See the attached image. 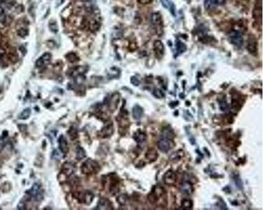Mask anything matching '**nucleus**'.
Wrapping results in <instances>:
<instances>
[{"mask_svg":"<svg viewBox=\"0 0 280 210\" xmlns=\"http://www.w3.org/2000/svg\"><path fill=\"white\" fill-rule=\"evenodd\" d=\"M51 60V53H46L44 55H42L41 57L36 61V67L38 68H41L47 65L50 63Z\"/></svg>","mask_w":280,"mask_h":210,"instance_id":"6e6552de","label":"nucleus"},{"mask_svg":"<svg viewBox=\"0 0 280 210\" xmlns=\"http://www.w3.org/2000/svg\"><path fill=\"white\" fill-rule=\"evenodd\" d=\"M153 95L157 98H162L164 96V94L162 92V90L160 89H155L153 91Z\"/></svg>","mask_w":280,"mask_h":210,"instance_id":"72a5a7b5","label":"nucleus"},{"mask_svg":"<svg viewBox=\"0 0 280 210\" xmlns=\"http://www.w3.org/2000/svg\"><path fill=\"white\" fill-rule=\"evenodd\" d=\"M76 156H77V160H81L86 157V151L81 147L78 146L76 149Z\"/></svg>","mask_w":280,"mask_h":210,"instance_id":"a878e982","label":"nucleus"},{"mask_svg":"<svg viewBox=\"0 0 280 210\" xmlns=\"http://www.w3.org/2000/svg\"><path fill=\"white\" fill-rule=\"evenodd\" d=\"M27 193L31 198L35 199L36 201H41L44 198L43 194H42L41 189H40V186L37 184H34L31 189L27 192Z\"/></svg>","mask_w":280,"mask_h":210,"instance_id":"20e7f679","label":"nucleus"},{"mask_svg":"<svg viewBox=\"0 0 280 210\" xmlns=\"http://www.w3.org/2000/svg\"><path fill=\"white\" fill-rule=\"evenodd\" d=\"M27 33H28V32H27L25 28H21V30L18 31V34L22 37H25V36H26Z\"/></svg>","mask_w":280,"mask_h":210,"instance_id":"4c0bfd02","label":"nucleus"},{"mask_svg":"<svg viewBox=\"0 0 280 210\" xmlns=\"http://www.w3.org/2000/svg\"><path fill=\"white\" fill-rule=\"evenodd\" d=\"M138 2L142 4H147L151 3L152 0H138Z\"/></svg>","mask_w":280,"mask_h":210,"instance_id":"a19ab883","label":"nucleus"},{"mask_svg":"<svg viewBox=\"0 0 280 210\" xmlns=\"http://www.w3.org/2000/svg\"><path fill=\"white\" fill-rule=\"evenodd\" d=\"M161 3L165 8L169 9L172 14L175 15V10H174V5L170 0H160Z\"/></svg>","mask_w":280,"mask_h":210,"instance_id":"4be33fe9","label":"nucleus"},{"mask_svg":"<svg viewBox=\"0 0 280 210\" xmlns=\"http://www.w3.org/2000/svg\"><path fill=\"white\" fill-rule=\"evenodd\" d=\"M4 145H5V142L3 137H0V152L3 150Z\"/></svg>","mask_w":280,"mask_h":210,"instance_id":"58836bf2","label":"nucleus"},{"mask_svg":"<svg viewBox=\"0 0 280 210\" xmlns=\"http://www.w3.org/2000/svg\"><path fill=\"white\" fill-rule=\"evenodd\" d=\"M162 136L163 138H167V139H173L174 137V132L171 129H164L162 132Z\"/></svg>","mask_w":280,"mask_h":210,"instance_id":"393cba45","label":"nucleus"},{"mask_svg":"<svg viewBox=\"0 0 280 210\" xmlns=\"http://www.w3.org/2000/svg\"><path fill=\"white\" fill-rule=\"evenodd\" d=\"M217 6V2L216 0H205V7L207 10H212L216 8Z\"/></svg>","mask_w":280,"mask_h":210,"instance_id":"b1692460","label":"nucleus"},{"mask_svg":"<svg viewBox=\"0 0 280 210\" xmlns=\"http://www.w3.org/2000/svg\"><path fill=\"white\" fill-rule=\"evenodd\" d=\"M127 200H128V198H127V195H121L118 196V197L117 198L118 202L121 205H124L126 204V203L127 202Z\"/></svg>","mask_w":280,"mask_h":210,"instance_id":"7c9ffc66","label":"nucleus"},{"mask_svg":"<svg viewBox=\"0 0 280 210\" xmlns=\"http://www.w3.org/2000/svg\"><path fill=\"white\" fill-rule=\"evenodd\" d=\"M67 58L69 60V61H70L71 62H74L78 60L77 55H76L74 53H69V54L67 55Z\"/></svg>","mask_w":280,"mask_h":210,"instance_id":"473e14b6","label":"nucleus"},{"mask_svg":"<svg viewBox=\"0 0 280 210\" xmlns=\"http://www.w3.org/2000/svg\"><path fill=\"white\" fill-rule=\"evenodd\" d=\"M143 115V109L140 106L136 105L133 109V116L135 120H139Z\"/></svg>","mask_w":280,"mask_h":210,"instance_id":"f3484780","label":"nucleus"},{"mask_svg":"<svg viewBox=\"0 0 280 210\" xmlns=\"http://www.w3.org/2000/svg\"><path fill=\"white\" fill-rule=\"evenodd\" d=\"M220 109L223 111L228 110L229 107H228V104L226 103V101H223L222 102H220Z\"/></svg>","mask_w":280,"mask_h":210,"instance_id":"f704fd0d","label":"nucleus"},{"mask_svg":"<svg viewBox=\"0 0 280 210\" xmlns=\"http://www.w3.org/2000/svg\"><path fill=\"white\" fill-rule=\"evenodd\" d=\"M153 49H154V53H155L156 57H157V58L160 59L161 57L163 56V55H164L165 48H164V45H163V44L160 41V40H156V41H155V42H154Z\"/></svg>","mask_w":280,"mask_h":210,"instance_id":"1a4fd4ad","label":"nucleus"},{"mask_svg":"<svg viewBox=\"0 0 280 210\" xmlns=\"http://www.w3.org/2000/svg\"><path fill=\"white\" fill-rule=\"evenodd\" d=\"M179 191L183 195H190L193 192V188L191 183L187 182V181H184L179 186Z\"/></svg>","mask_w":280,"mask_h":210,"instance_id":"0eeeda50","label":"nucleus"},{"mask_svg":"<svg viewBox=\"0 0 280 210\" xmlns=\"http://www.w3.org/2000/svg\"><path fill=\"white\" fill-rule=\"evenodd\" d=\"M228 38L232 44L237 47H242L244 43V39L241 33L237 31H231L228 33Z\"/></svg>","mask_w":280,"mask_h":210,"instance_id":"7ed1b4c3","label":"nucleus"},{"mask_svg":"<svg viewBox=\"0 0 280 210\" xmlns=\"http://www.w3.org/2000/svg\"><path fill=\"white\" fill-rule=\"evenodd\" d=\"M186 50V46H185L184 44H183L181 41H178L176 43V51H177L179 54H181V53L184 52Z\"/></svg>","mask_w":280,"mask_h":210,"instance_id":"c85d7f7f","label":"nucleus"},{"mask_svg":"<svg viewBox=\"0 0 280 210\" xmlns=\"http://www.w3.org/2000/svg\"><path fill=\"white\" fill-rule=\"evenodd\" d=\"M114 133L113 124H108L103 128L100 132V135L102 137H107L111 136Z\"/></svg>","mask_w":280,"mask_h":210,"instance_id":"2eb2a0df","label":"nucleus"},{"mask_svg":"<svg viewBox=\"0 0 280 210\" xmlns=\"http://www.w3.org/2000/svg\"><path fill=\"white\" fill-rule=\"evenodd\" d=\"M163 180H164L165 184L169 185V186H173L174 184H175L176 182V176L175 172L172 170L167 171L165 174Z\"/></svg>","mask_w":280,"mask_h":210,"instance_id":"9d476101","label":"nucleus"},{"mask_svg":"<svg viewBox=\"0 0 280 210\" xmlns=\"http://www.w3.org/2000/svg\"><path fill=\"white\" fill-rule=\"evenodd\" d=\"M2 13H3V9H2V8L0 7V15H1Z\"/></svg>","mask_w":280,"mask_h":210,"instance_id":"37998d69","label":"nucleus"},{"mask_svg":"<svg viewBox=\"0 0 280 210\" xmlns=\"http://www.w3.org/2000/svg\"><path fill=\"white\" fill-rule=\"evenodd\" d=\"M158 153L157 151L153 149H151L149 150H148V151L146 153V158H147L148 160H149L150 162H153L158 158Z\"/></svg>","mask_w":280,"mask_h":210,"instance_id":"a211bd4d","label":"nucleus"},{"mask_svg":"<svg viewBox=\"0 0 280 210\" xmlns=\"http://www.w3.org/2000/svg\"><path fill=\"white\" fill-rule=\"evenodd\" d=\"M58 142H59L60 150L61 151L62 153H67L69 151V147L68 144H67V141L65 139V137H64L63 135H61L59 138Z\"/></svg>","mask_w":280,"mask_h":210,"instance_id":"4468645a","label":"nucleus"},{"mask_svg":"<svg viewBox=\"0 0 280 210\" xmlns=\"http://www.w3.org/2000/svg\"><path fill=\"white\" fill-rule=\"evenodd\" d=\"M69 135L71 139H75L77 137V131L76 130L75 128H71L69 131Z\"/></svg>","mask_w":280,"mask_h":210,"instance_id":"2f4dec72","label":"nucleus"},{"mask_svg":"<svg viewBox=\"0 0 280 210\" xmlns=\"http://www.w3.org/2000/svg\"><path fill=\"white\" fill-rule=\"evenodd\" d=\"M18 209H25V204L23 202H21L18 205Z\"/></svg>","mask_w":280,"mask_h":210,"instance_id":"ea45409f","label":"nucleus"},{"mask_svg":"<svg viewBox=\"0 0 280 210\" xmlns=\"http://www.w3.org/2000/svg\"><path fill=\"white\" fill-rule=\"evenodd\" d=\"M165 195V192L163 188L160 186H156L153 188V191L148 196V199L151 203H156L160 200L162 199Z\"/></svg>","mask_w":280,"mask_h":210,"instance_id":"f03ea898","label":"nucleus"},{"mask_svg":"<svg viewBox=\"0 0 280 210\" xmlns=\"http://www.w3.org/2000/svg\"><path fill=\"white\" fill-rule=\"evenodd\" d=\"M235 182L236 183L237 186L239 188V189H242V181L239 178H235Z\"/></svg>","mask_w":280,"mask_h":210,"instance_id":"e433bc0d","label":"nucleus"},{"mask_svg":"<svg viewBox=\"0 0 280 210\" xmlns=\"http://www.w3.org/2000/svg\"><path fill=\"white\" fill-rule=\"evenodd\" d=\"M174 146V143L172 142V139H167V138H162L158 142V147L159 150L161 151L163 153H166L168 151H170L172 147Z\"/></svg>","mask_w":280,"mask_h":210,"instance_id":"39448f33","label":"nucleus"},{"mask_svg":"<svg viewBox=\"0 0 280 210\" xmlns=\"http://www.w3.org/2000/svg\"><path fill=\"white\" fill-rule=\"evenodd\" d=\"M100 170V166L97 162L91 159L87 160L81 165V171L84 174L97 173Z\"/></svg>","mask_w":280,"mask_h":210,"instance_id":"f257e3e1","label":"nucleus"},{"mask_svg":"<svg viewBox=\"0 0 280 210\" xmlns=\"http://www.w3.org/2000/svg\"><path fill=\"white\" fill-rule=\"evenodd\" d=\"M246 48L249 52L252 54H256L258 51V41L254 35H249L246 43Z\"/></svg>","mask_w":280,"mask_h":210,"instance_id":"423d86ee","label":"nucleus"},{"mask_svg":"<svg viewBox=\"0 0 280 210\" xmlns=\"http://www.w3.org/2000/svg\"><path fill=\"white\" fill-rule=\"evenodd\" d=\"M119 100L120 95L118 93H115L111 96L108 102V107L109 110L111 111H114L116 110V108H117L118 103H119Z\"/></svg>","mask_w":280,"mask_h":210,"instance_id":"f8f14e48","label":"nucleus"},{"mask_svg":"<svg viewBox=\"0 0 280 210\" xmlns=\"http://www.w3.org/2000/svg\"><path fill=\"white\" fill-rule=\"evenodd\" d=\"M131 83L132 84H133L134 86H139V84H140V80H139L138 79H137L136 77H132L131 78Z\"/></svg>","mask_w":280,"mask_h":210,"instance_id":"c9c22d12","label":"nucleus"},{"mask_svg":"<svg viewBox=\"0 0 280 210\" xmlns=\"http://www.w3.org/2000/svg\"><path fill=\"white\" fill-rule=\"evenodd\" d=\"M181 207L183 209H191L193 208V202L190 200H187V199L183 200L181 202Z\"/></svg>","mask_w":280,"mask_h":210,"instance_id":"bb28decb","label":"nucleus"},{"mask_svg":"<svg viewBox=\"0 0 280 210\" xmlns=\"http://www.w3.org/2000/svg\"><path fill=\"white\" fill-rule=\"evenodd\" d=\"M94 198V195L90 191H87L84 194H83V201L85 204L86 205H90L92 202Z\"/></svg>","mask_w":280,"mask_h":210,"instance_id":"5701e85b","label":"nucleus"},{"mask_svg":"<svg viewBox=\"0 0 280 210\" xmlns=\"http://www.w3.org/2000/svg\"><path fill=\"white\" fill-rule=\"evenodd\" d=\"M75 170V166L74 164L71 163V162H67L62 165V173L65 176H70L74 173Z\"/></svg>","mask_w":280,"mask_h":210,"instance_id":"ddd939ff","label":"nucleus"},{"mask_svg":"<svg viewBox=\"0 0 280 210\" xmlns=\"http://www.w3.org/2000/svg\"><path fill=\"white\" fill-rule=\"evenodd\" d=\"M183 156H184V153H183V151H176V152H174V153H172L171 155H170V160L173 162L179 161V160H181V158L183 157Z\"/></svg>","mask_w":280,"mask_h":210,"instance_id":"aec40b11","label":"nucleus"},{"mask_svg":"<svg viewBox=\"0 0 280 210\" xmlns=\"http://www.w3.org/2000/svg\"><path fill=\"white\" fill-rule=\"evenodd\" d=\"M134 139L139 144H141V143L144 142L147 139V135L144 133L139 130L134 135Z\"/></svg>","mask_w":280,"mask_h":210,"instance_id":"6ab92c4d","label":"nucleus"},{"mask_svg":"<svg viewBox=\"0 0 280 210\" xmlns=\"http://www.w3.org/2000/svg\"><path fill=\"white\" fill-rule=\"evenodd\" d=\"M253 16L255 19L256 20L258 23H259L260 25H261V21H262V1L261 0H259L257 2V4L256 5V7L254 9L253 11Z\"/></svg>","mask_w":280,"mask_h":210,"instance_id":"9b49d317","label":"nucleus"},{"mask_svg":"<svg viewBox=\"0 0 280 210\" xmlns=\"http://www.w3.org/2000/svg\"><path fill=\"white\" fill-rule=\"evenodd\" d=\"M30 114H31L30 109L27 108L25 109H24V110L21 112V114L19 115V118L20 119L25 120L27 119V118H28L29 117H30Z\"/></svg>","mask_w":280,"mask_h":210,"instance_id":"cd10ccee","label":"nucleus"},{"mask_svg":"<svg viewBox=\"0 0 280 210\" xmlns=\"http://www.w3.org/2000/svg\"><path fill=\"white\" fill-rule=\"evenodd\" d=\"M110 202L105 198L100 199L98 202V209H110Z\"/></svg>","mask_w":280,"mask_h":210,"instance_id":"412c9836","label":"nucleus"},{"mask_svg":"<svg viewBox=\"0 0 280 210\" xmlns=\"http://www.w3.org/2000/svg\"><path fill=\"white\" fill-rule=\"evenodd\" d=\"M151 22L156 27L161 28L163 25V20L161 15L159 13H154L151 15Z\"/></svg>","mask_w":280,"mask_h":210,"instance_id":"dca6fc26","label":"nucleus"},{"mask_svg":"<svg viewBox=\"0 0 280 210\" xmlns=\"http://www.w3.org/2000/svg\"><path fill=\"white\" fill-rule=\"evenodd\" d=\"M119 70H118L117 68H115V67H112L110 69V70H109V72L108 73V74L109 76L110 77H118V75H119Z\"/></svg>","mask_w":280,"mask_h":210,"instance_id":"c756f323","label":"nucleus"},{"mask_svg":"<svg viewBox=\"0 0 280 210\" xmlns=\"http://www.w3.org/2000/svg\"><path fill=\"white\" fill-rule=\"evenodd\" d=\"M4 53H5V50H4V48H0V57L3 56V55H4Z\"/></svg>","mask_w":280,"mask_h":210,"instance_id":"79ce46f5","label":"nucleus"}]
</instances>
